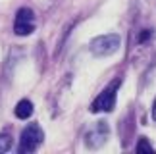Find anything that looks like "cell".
I'll return each instance as SVG.
<instances>
[{
  "instance_id": "2",
  "label": "cell",
  "mask_w": 156,
  "mask_h": 154,
  "mask_svg": "<svg viewBox=\"0 0 156 154\" xmlns=\"http://www.w3.org/2000/svg\"><path fill=\"white\" fill-rule=\"evenodd\" d=\"M44 139V133L37 123H31L27 125L25 129L21 131V139H20V146H17V152L20 154H29V152H35L41 146Z\"/></svg>"
},
{
  "instance_id": "1",
  "label": "cell",
  "mask_w": 156,
  "mask_h": 154,
  "mask_svg": "<svg viewBox=\"0 0 156 154\" xmlns=\"http://www.w3.org/2000/svg\"><path fill=\"white\" fill-rule=\"evenodd\" d=\"M119 85H122V79H119V77H116L114 81H110L102 89V93L93 100V104H91L89 110H91L93 114H97V112H112L114 108H116V98H118Z\"/></svg>"
},
{
  "instance_id": "4",
  "label": "cell",
  "mask_w": 156,
  "mask_h": 154,
  "mask_svg": "<svg viewBox=\"0 0 156 154\" xmlns=\"http://www.w3.org/2000/svg\"><path fill=\"white\" fill-rule=\"evenodd\" d=\"M37 27V21H35V14L31 8H20L16 14L14 19V33L20 35V37H27L31 35Z\"/></svg>"
},
{
  "instance_id": "8",
  "label": "cell",
  "mask_w": 156,
  "mask_h": 154,
  "mask_svg": "<svg viewBox=\"0 0 156 154\" xmlns=\"http://www.w3.org/2000/svg\"><path fill=\"white\" fill-rule=\"evenodd\" d=\"M137 152H154V149L148 145V141L145 137H141L139 143H137Z\"/></svg>"
},
{
  "instance_id": "10",
  "label": "cell",
  "mask_w": 156,
  "mask_h": 154,
  "mask_svg": "<svg viewBox=\"0 0 156 154\" xmlns=\"http://www.w3.org/2000/svg\"><path fill=\"white\" fill-rule=\"evenodd\" d=\"M152 120L156 121V100H154V104H152Z\"/></svg>"
},
{
  "instance_id": "6",
  "label": "cell",
  "mask_w": 156,
  "mask_h": 154,
  "mask_svg": "<svg viewBox=\"0 0 156 154\" xmlns=\"http://www.w3.org/2000/svg\"><path fill=\"white\" fill-rule=\"evenodd\" d=\"M33 114V102L31 100H20V102L16 104V116L20 117V120H27V117H31Z\"/></svg>"
},
{
  "instance_id": "7",
  "label": "cell",
  "mask_w": 156,
  "mask_h": 154,
  "mask_svg": "<svg viewBox=\"0 0 156 154\" xmlns=\"http://www.w3.org/2000/svg\"><path fill=\"white\" fill-rule=\"evenodd\" d=\"M10 149H12V137L6 133H0V154L8 152Z\"/></svg>"
},
{
  "instance_id": "3",
  "label": "cell",
  "mask_w": 156,
  "mask_h": 154,
  "mask_svg": "<svg viewBox=\"0 0 156 154\" xmlns=\"http://www.w3.org/2000/svg\"><path fill=\"white\" fill-rule=\"evenodd\" d=\"M119 44H122V39L116 33H108V35L94 37L91 40V44H89V50L94 56H112L119 48Z\"/></svg>"
},
{
  "instance_id": "9",
  "label": "cell",
  "mask_w": 156,
  "mask_h": 154,
  "mask_svg": "<svg viewBox=\"0 0 156 154\" xmlns=\"http://www.w3.org/2000/svg\"><path fill=\"white\" fill-rule=\"evenodd\" d=\"M148 35H151V31H148V29H147V31H143V35L139 37V43H145V40L148 39Z\"/></svg>"
},
{
  "instance_id": "5",
  "label": "cell",
  "mask_w": 156,
  "mask_h": 154,
  "mask_svg": "<svg viewBox=\"0 0 156 154\" xmlns=\"http://www.w3.org/2000/svg\"><path fill=\"white\" fill-rule=\"evenodd\" d=\"M108 135H110V129H108V123L106 121H97L94 125L87 131L85 135V145L87 149H100L106 141H108Z\"/></svg>"
}]
</instances>
